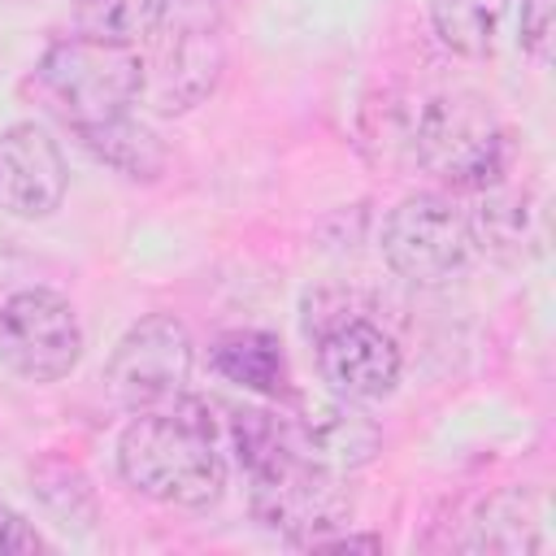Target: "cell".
Segmentation results:
<instances>
[{
	"label": "cell",
	"mask_w": 556,
	"mask_h": 556,
	"mask_svg": "<svg viewBox=\"0 0 556 556\" xmlns=\"http://www.w3.org/2000/svg\"><path fill=\"white\" fill-rule=\"evenodd\" d=\"M117 469L139 495L178 508H204L226 486V460L213 439L208 408L195 400L139 413L122 430Z\"/></svg>",
	"instance_id": "1"
},
{
	"label": "cell",
	"mask_w": 556,
	"mask_h": 556,
	"mask_svg": "<svg viewBox=\"0 0 556 556\" xmlns=\"http://www.w3.org/2000/svg\"><path fill=\"white\" fill-rule=\"evenodd\" d=\"M400 135H404L400 143L408 148V161H417L426 174L460 191L500 182L508 161V143L495 113L469 91H443V96L417 100Z\"/></svg>",
	"instance_id": "2"
},
{
	"label": "cell",
	"mask_w": 556,
	"mask_h": 556,
	"mask_svg": "<svg viewBox=\"0 0 556 556\" xmlns=\"http://www.w3.org/2000/svg\"><path fill=\"white\" fill-rule=\"evenodd\" d=\"M39 87L48 91L56 113L78 130V126L130 113V104L148 87V65L135 52V43L74 35L43 52Z\"/></svg>",
	"instance_id": "3"
},
{
	"label": "cell",
	"mask_w": 556,
	"mask_h": 556,
	"mask_svg": "<svg viewBox=\"0 0 556 556\" xmlns=\"http://www.w3.org/2000/svg\"><path fill=\"white\" fill-rule=\"evenodd\" d=\"M248 478H252L256 521H265L269 530L287 534L295 543H308V539L343 526L352 513V500L339 486L334 469L304 456L291 443V426L278 447H269L261 460L248 465Z\"/></svg>",
	"instance_id": "4"
},
{
	"label": "cell",
	"mask_w": 556,
	"mask_h": 556,
	"mask_svg": "<svg viewBox=\"0 0 556 556\" xmlns=\"http://www.w3.org/2000/svg\"><path fill=\"white\" fill-rule=\"evenodd\" d=\"M191 378V334L174 313L139 317L104 365L109 395L130 413H156L182 400Z\"/></svg>",
	"instance_id": "5"
},
{
	"label": "cell",
	"mask_w": 556,
	"mask_h": 556,
	"mask_svg": "<svg viewBox=\"0 0 556 556\" xmlns=\"http://www.w3.org/2000/svg\"><path fill=\"white\" fill-rule=\"evenodd\" d=\"M83 356V326L70 300L26 287L0 308V361L26 382H56Z\"/></svg>",
	"instance_id": "6"
},
{
	"label": "cell",
	"mask_w": 556,
	"mask_h": 556,
	"mask_svg": "<svg viewBox=\"0 0 556 556\" xmlns=\"http://www.w3.org/2000/svg\"><path fill=\"white\" fill-rule=\"evenodd\" d=\"M469 222L439 195H408L382 222V256L387 265L421 287L452 278L469 256Z\"/></svg>",
	"instance_id": "7"
},
{
	"label": "cell",
	"mask_w": 556,
	"mask_h": 556,
	"mask_svg": "<svg viewBox=\"0 0 556 556\" xmlns=\"http://www.w3.org/2000/svg\"><path fill=\"white\" fill-rule=\"evenodd\" d=\"M165 35L156 48V74H152V104L161 113H187L200 100L213 96L222 65H226V39L217 13H169L161 17Z\"/></svg>",
	"instance_id": "8"
},
{
	"label": "cell",
	"mask_w": 556,
	"mask_h": 556,
	"mask_svg": "<svg viewBox=\"0 0 556 556\" xmlns=\"http://www.w3.org/2000/svg\"><path fill=\"white\" fill-rule=\"evenodd\" d=\"M317 369H321V378H326V387L334 395H343V400H378L400 378V348L374 321L348 317L321 339Z\"/></svg>",
	"instance_id": "9"
},
{
	"label": "cell",
	"mask_w": 556,
	"mask_h": 556,
	"mask_svg": "<svg viewBox=\"0 0 556 556\" xmlns=\"http://www.w3.org/2000/svg\"><path fill=\"white\" fill-rule=\"evenodd\" d=\"M65 156L48 130L22 122L0 135V208L13 217H48L65 200Z\"/></svg>",
	"instance_id": "10"
},
{
	"label": "cell",
	"mask_w": 556,
	"mask_h": 556,
	"mask_svg": "<svg viewBox=\"0 0 556 556\" xmlns=\"http://www.w3.org/2000/svg\"><path fill=\"white\" fill-rule=\"evenodd\" d=\"M291 443L321 465H365L378 447V426L339 395L330 404H317L300 426H291Z\"/></svg>",
	"instance_id": "11"
},
{
	"label": "cell",
	"mask_w": 556,
	"mask_h": 556,
	"mask_svg": "<svg viewBox=\"0 0 556 556\" xmlns=\"http://www.w3.org/2000/svg\"><path fill=\"white\" fill-rule=\"evenodd\" d=\"M208 361L226 382H235L243 391H256L269 400L287 395V382H291L287 352H282L278 334H269V330H226L213 343Z\"/></svg>",
	"instance_id": "12"
},
{
	"label": "cell",
	"mask_w": 556,
	"mask_h": 556,
	"mask_svg": "<svg viewBox=\"0 0 556 556\" xmlns=\"http://www.w3.org/2000/svg\"><path fill=\"white\" fill-rule=\"evenodd\" d=\"M74 135L83 139V148L96 161H104L109 169H117L126 178H156L165 169V161H169L165 143L143 122H135L130 113L104 117V122H91V126H78Z\"/></svg>",
	"instance_id": "13"
},
{
	"label": "cell",
	"mask_w": 556,
	"mask_h": 556,
	"mask_svg": "<svg viewBox=\"0 0 556 556\" xmlns=\"http://www.w3.org/2000/svg\"><path fill=\"white\" fill-rule=\"evenodd\" d=\"M508 13H513V0H430V22L443 48L473 61L495 52Z\"/></svg>",
	"instance_id": "14"
},
{
	"label": "cell",
	"mask_w": 556,
	"mask_h": 556,
	"mask_svg": "<svg viewBox=\"0 0 556 556\" xmlns=\"http://www.w3.org/2000/svg\"><path fill=\"white\" fill-rule=\"evenodd\" d=\"M469 526L473 530H469L465 547H473V552H534L539 547L534 508H530V500L521 491L491 495Z\"/></svg>",
	"instance_id": "15"
},
{
	"label": "cell",
	"mask_w": 556,
	"mask_h": 556,
	"mask_svg": "<svg viewBox=\"0 0 556 556\" xmlns=\"http://www.w3.org/2000/svg\"><path fill=\"white\" fill-rule=\"evenodd\" d=\"M165 17V0H74L78 35L109 43H139Z\"/></svg>",
	"instance_id": "16"
},
{
	"label": "cell",
	"mask_w": 556,
	"mask_h": 556,
	"mask_svg": "<svg viewBox=\"0 0 556 556\" xmlns=\"http://www.w3.org/2000/svg\"><path fill=\"white\" fill-rule=\"evenodd\" d=\"M552 26H556L552 0H521V48H526V52H534V56H547V43H552Z\"/></svg>",
	"instance_id": "17"
},
{
	"label": "cell",
	"mask_w": 556,
	"mask_h": 556,
	"mask_svg": "<svg viewBox=\"0 0 556 556\" xmlns=\"http://www.w3.org/2000/svg\"><path fill=\"white\" fill-rule=\"evenodd\" d=\"M48 543H43V534L22 517V513H13V508H4L0 504V556L4 552H43Z\"/></svg>",
	"instance_id": "18"
},
{
	"label": "cell",
	"mask_w": 556,
	"mask_h": 556,
	"mask_svg": "<svg viewBox=\"0 0 556 556\" xmlns=\"http://www.w3.org/2000/svg\"><path fill=\"white\" fill-rule=\"evenodd\" d=\"M304 547H313V552H382V539L378 534H317Z\"/></svg>",
	"instance_id": "19"
}]
</instances>
